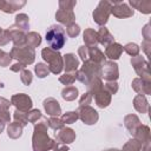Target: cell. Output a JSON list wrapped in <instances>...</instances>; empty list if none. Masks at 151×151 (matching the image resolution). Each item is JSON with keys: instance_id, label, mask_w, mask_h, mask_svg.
Listing matches in <instances>:
<instances>
[{"instance_id": "7a4b0ae2", "label": "cell", "mask_w": 151, "mask_h": 151, "mask_svg": "<svg viewBox=\"0 0 151 151\" xmlns=\"http://www.w3.org/2000/svg\"><path fill=\"white\" fill-rule=\"evenodd\" d=\"M120 52H122V47H120L119 45H117V48H113V52H107V54H109L110 58L117 59V58H119Z\"/></svg>"}, {"instance_id": "6da1fadb", "label": "cell", "mask_w": 151, "mask_h": 151, "mask_svg": "<svg viewBox=\"0 0 151 151\" xmlns=\"http://www.w3.org/2000/svg\"><path fill=\"white\" fill-rule=\"evenodd\" d=\"M46 41L53 50H59L66 41V33L61 26H52L46 33Z\"/></svg>"}]
</instances>
